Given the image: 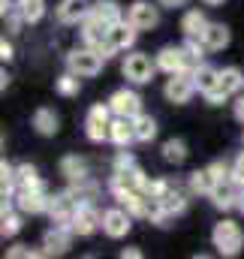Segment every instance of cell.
Masks as SVG:
<instances>
[{
	"instance_id": "1",
	"label": "cell",
	"mask_w": 244,
	"mask_h": 259,
	"mask_svg": "<svg viewBox=\"0 0 244 259\" xmlns=\"http://www.w3.org/2000/svg\"><path fill=\"white\" fill-rule=\"evenodd\" d=\"M211 241L220 256H238L244 247V232L235 220H220L211 232Z\"/></svg>"
},
{
	"instance_id": "2",
	"label": "cell",
	"mask_w": 244,
	"mask_h": 259,
	"mask_svg": "<svg viewBox=\"0 0 244 259\" xmlns=\"http://www.w3.org/2000/svg\"><path fill=\"white\" fill-rule=\"evenodd\" d=\"M103 55L100 52H94L91 46H85V49H72L69 55H66V69L69 72H75L78 78H94L100 69H103Z\"/></svg>"
},
{
	"instance_id": "3",
	"label": "cell",
	"mask_w": 244,
	"mask_h": 259,
	"mask_svg": "<svg viewBox=\"0 0 244 259\" xmlns=\"http://www.w3.org/2000/svg\"><path fill=\"white\" fill-rule=\"evenodd\" d=\"M112 106L109 103H94L88 109V118H85V133L91 142H109V124H112Z\"/></svg>"
},
{
	"instance_id": "4",
	"label": "cell",
	"mask_w": 244,
	"mask_h": 259,
	"mask_svg": "<svg viewBox=\"0 0 244 259\" xmlns=\"http://www.w3.org/2000/svg\"><path fill=\"white\" fill-rule=\"evenodd\" d=\"M121 72L124 78L133 81V84H148L154 78V72H157V61H151L145 52H133V55H127Z\"/></svg>"
},
{
	"instance_id": "5",
	"label": "cell",
	"mask_w": 244,
	"mask_h": 259,
	"mask_svg": "<svg viewBox=\"0 0 244 259\" xmlns=\"http://www.w3.org/2000/svg\"><path fill=\"white\" fill-rule=\"evenodd\" d=\"M193 91H196V81H193V69L172 72V75L166 78V88H163L166 100H169V103H175V106H184V103H190Z\"/></svg>"
},
{
	"instance_id": "6",
	"label": "cell",
	"mask_w": 244,
	"mask_h": 259,
	"mask_svg": "<svg viewBox=\"0 0 244 259\" xmlns=\"http://www.w3.org/2000/svg\"><path fill=\"white\" fill-rule=\"evenodd\" d=\"M75 211H78V199L69 193V190H63V193H55L52 196V202H49V217H52V223L55 226H69L72 229V217H75Z\"/></svg>"
},
{
	"instance_id": "7",
	"label": "cell",
	"mask_w": 244,
	"mask_h": 259,
	"mask_svg": "<svg viewBox=\"0 0 244 259\" xmlns=\"http://www.w3.org/2000/svg\"><path fill=\"white\" fill-rule=\"evenodd\" d=\"M97 229H103V214L97 211L94 202H82L78 211H75V217H72V232L82 235V238H88V235H94Z\"/></svg>"
},
{
	"instance_id": "8",
	"label": "cell",
	"mask_w": 244,
	"mask_h": 259,
	"mask_svg": "<svg viewBox=\"0 0 244 259\" xmlns=\"http://www.w3.org/2000/svg\"><path fill=\"white\" fill-rule=\"evenodd\" d=\"M157 69H163L166 75H172V72H181V69H196V64L187 58L184 46H163L157 52Z\"/></svg>"
},
{
	"instance_id": "9",
	"label": "cell",
	"mask_w": 244,
	"mask_h": 259,
	"mask_svg": "<svg viewBox=\"0 0 244 259\" xmlns=\"http://www.w3.org/2000/svg\"><path fill=\"white\" fill-rule=\"evenodd\" d=\"M130 229H133V214L127 208H106L103 211V232L109 238H127Z\"/></svg>"
},
{
	"instance_id": "10",
	"label": "cell",
	"mask_w": 244,
	"mask_h": 259,
	"mask_svg": "<svg viewBox=\"0 0 244 259\" xmlns=\"http://www.w3.org/2000/svg\"><path fill=\"white\" fill-rule=\"evenodd\" d=\"M49 202L52 196L46 187H36V190H15V205L21 208V214H46L49 211Z\"/></svg>"
},
{
	"instance_id": "11",
	"label": "cell",
	"mask_w": 244,
	"mask_h": 259,
	"mask_svg": "<svg viewBox=\"0 0 244 259\" xmlns=\"http://www.w3.org/2000/svg\"><path fill=\"white\" fill-rule=\"evenodd\" d=\"M127 18H130V24H133L136 30H154V27L160 24V12H157V6H151L148 0H136V3L130 6Z\"/></svg>"
},
{
	"instance_id": "12",
	"label": "cell",
	"mask_w": 244,
	"mask_h": 259,
	"mask_svg": "<svg viewBox=\"0 0 244 259\" xmlns=\"http://www.w3.org/2000/svg\"><path fill=\"white\" fill-rule=\"evenodd\" d=\"M109 106H112V112L121 115V118H136V115L142 112V97H139L136 91H130V88H121V91H115V94L109 97Z\"/></svg>"
},
{
	"instance_id": "13",
	"label": "cell",
	"mask_w": 244,
	"mask_h": 259,
	"mask_svg": "<svg viewBox=\"0 0 244 259\" xmlns=\"http://www.w3.org/2000/svg\"><path fill=\"white\" fill-rule=\"evenodd\" d=\"M72 229L69 226H52L49 232H46V238H43V253L46 256H61L69 250V244H72Z\"/></svg>"
},
{
	"instance_id": "14",
	"label": "cell",
	"mask_w": 244,
	"mask_h": 259,
	"mask_svg": "<svg viewBox=\"0 0 244 259\" xmlns=\"http://www.w3.org/2000/svg\"><path fill=\"white\" fill-rule=\"evenodd\" d=\"M211 202H214V208H220V211H229V208H238V199H241V187L229 178V181H217L214 184V190H211Z\"/></svg>"
},
{
	"instance_id": "15",
	"label": "cell",
	"mask_w": 244,
	"mask_h": 259,
	"mask_svg": "<svg viewBox=\"0 0 244 259\" xmlns=\"http://www.w3.org/2000/svg\"><path fill=\"white\" fill-rule=\"evenodd\" d=\"M91 0H63L58 6V21L61 24H82L91 15Z\"/></svg>"
},
{
	"instance_id": "16",
	"label": "cell",
	"mask_w": 244,
	"mask_h": 259,
	"mask_svg": "<svg viewBox=\"0 0 244 259\" xmlns=\"http://www.w3.org/2000/svg\"><path fill=\"white\" fill-rule=\"evenodd\" d=\"M136 36H139V30L130 24V18H121L118 24H112V27H109V42H112V49H115V52H127V49H133Z\"/></svg>"
},
{
	"instance_id": "17",
	"label": "cell",
	"mask_w": 244,
	"mask_h": 259,
	"mask_svg": "<svg viewBox=\"0 0 244 259\" xmlns=\"http://www.w3.org/2000/svg\"><path fill=\"white\" fill-rule=\"evenodd\" d=\"M109 142L118 145V148H127L130 142H136V127H133V118H121L115 115L112 124H109Z\"/></svg>"
},
{
	"instance_id": "18",
	"label": "cell",
	"mask_w": 244,
	"mask_h": 259,
	"mask_svg": "<svg viewBox=\"0 0 244 259\" xmlns=\"http://www.w3.org/2000/svg\"><path fill=\"white\" fill-rule=\"evenodd\" d=\"M229 27L226 24H220V21H208V27H205V33H202V42L208 46V52H223L226 46H229Z\"/></svg>"
},
{
	"instance_id": "19",
	"label": "cell",
	"mask_w": 244,
	"mask_h": 259,
	"mask_svg": "<svg viewBox=\"0 0 244 259\" xmlns=\"http://www.w3.org/2000/svg\"><path fill=\"white\" fill-rule=\"evenodd\" d=\"M61 175L72 184V181H82V178H88L91 172H88V160L85 157H78V154H66L61 160Z\"/></svg>"
},
{
	"instance_id": "20",
	"label": "cell",
	"mask_w": 244,
	"mask_h": 259,
	"mask_svg": "<svg viewBox=\"0 0 244 259\" xmlns=\"http://www.w3.org/2000/svg\"><path fill=\"white\" fill-rule=\"evenodd\" d=\"M91 18H97L100 24L112 27V24L121 21V6H118L115 0H97V3L91 6Z\"/></svg>"
},
{
	"instance_id": "21",
	"label": "cell",
	"mask_w": 244,
	"mask_h": 259,
	"mask_svg": "<svg viewBox=\"0 0 244 259\" xmlns=\"http://www.w3.org/2000/svg\"><path fill=\"white\" fill-rule=\"evenodd\" d=\"M36 187H46L36 166H30V163L15 166V190H36Z\"/></svg>"
},
{
	"instance_id": "22",
	"label": "cell",
	"mask_w": 244,
	"mask_h": 259,
	"mask_svg": "<svg viewBox=\"0 0 244 259\" xmlns=\"http://www.w3.org/2000/svg\"><path fill=\"white\" fill-rule=\"evenodd\" d=\"M217 78H220V69H214L211 64H202L193 69V81H196V91H202V94H208L211 88H217Z\"/></svg>"
},
{
	"instance_id": "23",
	"label": "cell",
	"mask_w": 244,
	"mask_h": 259,
	"mask_svg": "<svg viewBox=\"0 0 244 259\" xmlns=\"http://www.w3.org/2000/svg\"><path fill=\"white\" fill-rule=\"evenodd\" d=\"M205 27H208V18H205V12H199V9H190V12H184V18H181L184 36H202V33H205Z\"/></svg>"
},
{
	"instance_id": "24",
	"label": "cell",
	"mask_w": 244,
	"mask_h": 259,
	"mask_svg": "<svg viewBox=\"0 0 244 259\" xmlns=\"http://www.w3.org/2000/svg\"><path fill=\"white\" fill-rule=\"evenodd\" d=\"M33 130L39 133V136H55L58 133V115L52 112V109H36L33 112Z\"/></svg>"
},
{
	"instance_id": "25",
	"label": "cell",
	"mask_w": 244,
	"mask_h": 259,
	"mask_svg": "<svg viewBox=\"0 0 244 259\" xmlns=\"http://www.w3.org/2000/svg\"><path fill=\"white\" fill-rule=\"evenodd\" d=\"M217 84L232 97L235 91H244V72L238 66H226V69H220V78H217Z\"/></svg>"
},
{
	"instance_id": "26",
	"label": "cell",
	"mask_w": 244,
	"mask_h": 259,
	"mask_svg": "<svg viewBox=\"0 0 244 259\" xmlns=\"http://www.w3.org/2000/svg\"><path fill=\"white\" fill-rule=\"evenodd\" d=\"M133 127H136V142H151V139H157V121H154L151 115H145V112H139V115L133 118Z\"/></svg>"
},
{
	"instance_id": "27",
	"label": "cell",
	"mask_w": 244,
	"mask_h": 259,
	"mask_svg": "<svg viewBox=\"0 0 244 259\" xmlns=\"http://www.w3.org/2000/svg\"><path fill=\"white\" fill-rule=\"evenodd\" d=\"M69 193L78 199V205H82V202H94V199L100 196V184L91 181V175H88V178H82V181H72Z\"/></svg>"
},
{
	"instance_id": "28",
	"label": "cell",
	"mask_w": 244,
	"mask_h": 259,
	"mask_svg": "<svg viewBox=\"0 0 244 259\" xmlns=\"http://www.w3.org/2000/svg\"><path fill=\"white\" fill-rule=\"evenodd\" d=\"M214 175L208 172V166L205 169H196L193 175H190V193H202V196H208L211 190H214Z\"/></svg>"
},
{
	"instance_id": "29",
	"label": "cell",
	"mask_w": 244,
	"mask_h": 259,
	"mask_svg": "<svg viewBox=\"0 0 244 259\" xmlns=\"http://www.w3.org/2000/svg\"><path fill=\"white\" fill-rule=\"evenodd\" d=\"M15 6H18V12L24 15L27 24H36L46 15V0H15Z\"/></svg>"
},
{
	"instance_id": "30",
	"label": "cell",
	"mask_w": 244,
	"mask_h": 259,
	"mask_svg": "<svg viewBox=\"0 0 244 259\" xmlns=\"http://www.w3.org/2000/svg\"><path fill=\"white\" fill-rule=\"evenodd\" d=\"M163 160L172 163V166L184 163V160H187V142H184V139H169V142L163 145Z\"/></svg>"
},
{
	"instance_id": "31",
	"label": "cell",
	"mask_w": 244,
	"mask_h": 259,
	"mask_svg": "<svg viewBox=\"0 0 244 259\" xmlns=\"http://www.w3.org/2000/svg\"><path fill=\"white\" fill-rule=\"evenodd\" d=\"M184 52H187V58L193 61V64L199 66L205 61V52H208V46L202 42V36H184Z\"/></svg>"
},
{
	"instance_id": "32",
	"label": "cell",
	"mask_w": 244,
	"mask_h": 259,
	"mask_svg": "<svg viewBox=\"0 0 244 259\" xmlns=\"http://www.w3.org/2000/svg\"><path fill=\"white\" fill-rule=\"evenodd\" d=\"M178 184L175 181H169V178H154L151 184H148V199L151 202H160V199H166V196L172 193Z\"/></svg>"
},
{
	"instance_id": "33",
	"label": "cell",
	"mask_w": 244,
	"mask_h": 259,
	"mask_svg": "<svg viewBox=\"0 0 244 259\" xmlns=\"http://www.w3.org/2000/svg\"><path fill=\"white\" fill-rule=\"evenodd\" d=\"M160 205H163L169 214H184V211H187V193L175 187V190L166 196V199H160Z\"/></svg>"
},
{
	"instance_id": "34",
	"label": "cell",
	"mask_w": 244,
	"mask_h": 259,
	"mask_svg": "<svg viewBox=\"0 0 244 259\" xmlns=\"http://www.w3.org/2000/svg\"><path fill=\"white\" fill-rule=\"evenodd\" d=\"M78 88H82V81H78V75L69 72V69L58 78V94H61V97H78Z\"/></svg>"
},
{
	"instance_id": "35",
	"label": "cell",
	"mask_w": 244,
	"mask_h": 259,
	"mask_svg": "<svg viewBox=\"0 0 244 259\" xmlns=\"http://www.w3.org/2000/svg\"><path fill=\"white\" fill-rule=\"evenodd\" d=\"M18 232H21V214H15V211L3 214V217H0V235H3V238H12V235H18Z\"/></svg>"
},
{
	"instance_id": "36",
	"label": "cell",
	"mask_w": 244,
	"mask_h": 259,
	"mask_svg": "<svg viewBox=\"0 0 244 259\" xmlns=\"http://www.w3.org/2000/svg\"><path fill=\"white\" fill-rule=\"evenodd\" d=\"M24 24H27V21H24V15H21V12H18V6L12 3V6H9V12H6V30H9V33H21V27H24Z\"/></svg>"
},
{
	"instance_id": "37",
	"label": "cell",
	"mask_w": 244,
	"mask_h": 259,
	"mask_svg": "<svg viewBox=\"0 0 244 259\" xmlns=\"http://www.w3.org/2000/svg\"><path fill=\"white\" fill-rule=\"evenodd\" d=\"M6 256L9 259H33V256H46L43 250H30V244H12L6 247Z\"/></svg>"
},
{
	"instance_id": "38",
	"label": "cell",
	"mask_w": 244,
	"mask_h": 259,
	"mask_svg": "<svg viewBox=\"0 0 244 259\" xmlns=\"http://www.w3.org/2000/svg\"><path fill=\"white\" fill-rule=\"evenodd\" d=\"M208 172L214 175V181H229V178H232V166H229L226 160H214V163L208 166Z\"/></svg>"
},
{
	"instance_id": "39",
	"label": "cell",
	"mask_w": 244,
	"mask_h": 259,
	"mask_svg": "<svg viewBox=\"0 0 244 259\" xmlns=\"http://www.w3.org/2000/svg\"><path fill=\"white\" fill-rule=\"evenodd\" d=\"M112 166H115V172H124V169H133V166H139V163H136V157H133L130 151H118Z\"/></svg>"
},
{
	"instance_id": "40",
	"label": "cell",
	"mask_w": 244,
	"mask_h": 259,
	"mask_svg": "<svg viewBox=\"0 0 244 259\" xmlns=\"http://www.w3.org/2000/svg\"><path fill=\"white\" fill-rule=\"evenodd\" d=\"M205 100H208V106H223V103L229 100V94H226V91L217 84V88H211V91L205 94Z\"/></svg>"
},
{
	"instance_id": "41",
	"label": "cell",
	"mask_w": 244,
	"mask_h": 259,
	"mask_svg": "<svg viewBox=\"0 0 244 259\" xmlns=\"http://www.w3.org/2000/svg\"><path fill=\"white\" fill-rule=\"evenodd\" d=\"M12 205H15V190H0V217L9 214Z\"/></svg>"
},
{
	"instance_id": "42",
	"label": "cell",
	"mask_w": 244,
	"mask_h": 259,
	"mask_svg": "<svg viewBox=\"0 0 244 259\" xmlns=\"http://www.w3.org/2000/svg\"><path fill=\"white\" fill-rule=\"evenodd\" d=\"M12 58H15V49H12V42H9L6 36H0V61H6V64H9Z\"/></svg>"
},
{
	"instance_id": "43",
	"label": "cell",
	"mask_w": 244,
	"mask_h": 259,
	"mask_svg": "<svg viewBox=\"0 0 244 259\" xmlns=\"http://www.w3.org/2000/svg\"><path fill=\"white\" fill-rule=\"evenodd\" d=\"M232 181H235V184L244 190V154L235 160V166H232Z\"/></svg>"
},
{
	"instance_id": "44",
	"label": "cell",
	"mask_w": 244,
	"mask_h": 259,
	"mask_svg": "<svg viewBox=\"0 0 244 259\" xmlns=\"http://www.w3.org/2000/svg\"><path fill=\"white\" fill-rule=\"evenodd\" d=\"M121 259H142V250H139V247H124Z\"/></svg>"
},
{
	"instance_id": "45",
	"label": "cell",
	"mask_w": 244,
	"mask_h": 259,
	"mask_svg": "<svg viewBox=\"0 0 244 259\" xmlns=\"http://www.w3.org/2000/svg\"><path fill=\"white\" fill-rule=\"evenodd\" d=\"M160 6H166V9H175V6H184V0H157Z\"/></svg>"
},
{
	"instance_id": "46",
	"label": "cell",
	"mask_w": 244,
	"mask_h": 259,
	"mask_svg": "<svg viewBox=\"0 0 244 259\" xmlns=\"http://www.w3.org/2000/svg\"><path fill=\"white\" fill-rule=\"evenodd\" d=\"M235 118H238V121H244V97L235 103Z\"/></svg>"
},
{
	"instance_id": "47",
	"label": "cell",
	"mask_w": 244,
	"mask_h": 259,
	"mask_svg": "<svg viewBox=\"0 0 244 259\" xmlns=\"http://www.w3.org/2000/svg\"><path fill=\"white\" fill-rule=\"evenodd\" d=\"M6 84H9V75H6V69L0 66V91H6Z\"/></svg>"
},
{
	"instance_id": "48",
	"label": "cell",
	"mask_w": 244,
	"mask_h": 259,
	"mask_svg": "<svg viewBox=\"0 0 244 259\" xmlns=\"http://www.w3.org/2000/svg\"><path fill=\"white\" fill-rule=\"evenodd\" d=\"M9 6H12V0H0V18L9 12Z\"/></svg>"
},
{
	"instance_id": "49",
	"label": "cell",
	"mask_w": 244,
	"mask_h": 259,
	"mask_svg": "<svg viewBox=\"0 0 244 259\" xmlns=\"http://www.w3.org/2000/svg\"><path fill=\"white\" fill-rule=\"evenodd\" d=\"M238 211L244 214V190H241V199H238Z\"/></svg>"
},
{
	"instance_id": "50",
	"label": "cell",
	"mask_w": 244,
	"mask_h": 259,
	"mask_svg": "<svg viewBox=\"0 0 244 259\" xmlns=\"http://www.w3.org/2000/svg\"><path fill=\"white\" fill-rule=\"evenodd\" d=\"M202 3H208V6H217V3H223V0H202Z\"/></svg>"
},
{
	"instance_id": "51",
	"label": "cell",
	"mask_w": 244,
	"mask_h": 259,
	"mask_svg": "<svg viewBox=\"0 0 244 259\" xmlns=\"http://www.w3.org/2000/svg\"><path fill=\"white\" fill-rule=\"evenodd\" d=\"M0 148H3V136H0Z\"/></svg>"
}]
</instances>
